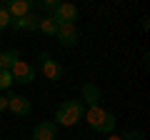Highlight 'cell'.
Returning <instances> with one entry per match:
<instances>
[{"instance_id": "obj_19", "label": "cell", "mask_w": 150, "mask_h": 140, "mask_svg": "<svg viewBox=\"0 0 150 140\" xmlns=\"http://www.w3.org/2000/svg\"><path fill=\"white\" fill-rule=\"evenodd\" d=\"M105 140H123V138H120V135H108Z\"/></svg>"}, {"instance_id": "obj_7", "label": "cell", "mask_w": 150, "mask_h": 140, "mask_svg": "<svg viewBox=\"0 0 150 140\" xmlns=\"http://www.w3.org/2000/svg\"><path fill=\"white\" fill-rule=\"evenodd\" d=\"M8 98V110L15 115H20V118H25V115H30V100H28L25 95H15V93H10Z\"/></svg>"}, {"instance_id": "obj_14", "label": "cell", "mask_w": 150, "mask_h": 140, "mask_svg": "<svg viewBox=\"0 0 150 140\" xmlns=\"http://www.w3.org/2000/svg\"><path fill=\"white\" fill-rule=\"evenodd\" d=\"M13 85V75L10 70H0V90H8Z\"/></svg>"}, {"instance_id": "obj_2", "label": "cell", "mask_w": 150, "mask_h": 140, "mask_svg": "<svg viewBox=\"0 0 150 140\" xmlns=\"http://www.w3.org/2000/svg\"><path fill=\"white\" fill-rule=\"evenodd\" d=\"M83 115H85V105L80 100H65L58 108V113H55V125L73 128L78 120H83Z\"/></svg>"}, {"instance_id": "obj_5", "label": "cell", "mask_w": 150, "mask_h": 140, "mask_svg": "<svg viewBox=\"0 0 150 140\" xmlns=\"http://www.w3.org/2000/svg\"><path fill=\"white\" fill-rule=\"evenodd\" d=\"M38 60H40L43 75L48 78V80H60V78H63V65L55 63V60H50L48 53H40V55H38Z\"/></svg>"}, {"instance_id": "obj_9", "label": "cell", "mask_w": 150, "mask_h": 140, "mask_svg": "<svg viewBox=\"0 0 150 140\" xmlns=\"http://www.w3.org/2000/svg\"><path fill=\"white\" fill-rule=\"evenodd\" d=\"M33 8H35L33 0H10L5 5V10H8V15L15 20V18H25L28 13H33Z\"/></svg>"}, {"instance_id": "obj_1", "label": "cell", "mask_w": 150, "mask_h": 140, "mask_svg": "<svg viewBox=\"0 0 150 140\" xmlns=\"http://www.w3.org/2000/svg\"><path fill=\"white\" fill-rule=\"evenodd\" d=\"M83 118L88 120V125H90L93 130H98V133H105V135H112V130H115V125H118L115 113H108V110H103L100 105H95V108H88Z\"/></svg>"}, {"instance_id": "obj_11", "label": "cell", "mask_w": 150, "mask_h": 140, "mask_svg": "<svg viewBox=\"0 0 150 140\" xmlns=\"http://www.w3.org/2000/svg\"><path fill=\"white\" fill-rule=\"evenodd\" d=\"M83 105H88V108H95V105H100V88L95 85V83H85L83 85V98H80Z\"/></svg>"}, {"instance_id": "obj_12", "label": "cell", "mask_w": 150, "mask_h": 140, "mask_svg": "<svg viewBox=\"0 0 150 140\" xmlns=\"http://www.w3.org/2000/svg\"><path fill=\"white\" fill-rule=\"evenodd\" d=\"M18 60H20V53L18 50H3L0 53V70H10Z\"/></svg>"}, {"instance_id": "obj_16", "label": "cell", "mask_w": 150, "mask_h": 140, "mask_svg": "<svg viewBox=\"0 0 150 140\" xmlns=\"http://www.w3.org/2000/svg\"><path fill=\"white\" fill-rule=\"evenodd\" d=\"M123 140H143V133L140 130H130V133H125V135H120Z\"/></svg>"}, {"instance_id": "obj_17", "label": "cell", "mask_w": 150, "mask_h": 140, "mask_svg": "<svg viewBox=\"0 0 150 140\" xmlns=\"http://www.w3.org/2000/svg\"><path fill=\"white\" fill-rule=\"evenodd\" d=\"M43 8L50 13V15H53V13H55V8H58V0H43Z\"/></svg>"}, {"instance_id": "obj_13", "label": "cell", "mask_w": 150, "mask_h": 140, "mask_svg": "<svg viewBox=\"0 0 150 140\" xmlns=\"http://www.w3.org/2000/svg\"><path fill=\"white\" fill-rule=\"evenodd\" d=\"M38 30L43 33V35H55L58 33V23H55L53 15H43L40 23H38Z\"/></svg>"}, {"instance_id": "obj_4", "label": "cell", "mask_w": 150, "mask_h": 140, "mask_svg": "<svg viewBox=\"0 0 150 140\" xmlns=\"http://www.w3.org/2000/svg\"><path fill=\"white\" fill-rule=\"evenodd\" d=\"M53 18H55V23H58V25H65V23L75 25V20H78V8H75L73 3H58Z\"/></svg>"}, {"instance_id": "obj_8", "label": "cell", "mask_w": 150, "mask_h": 140, "mask_svg": "<svg viewBox=\"0 0 150 140\" xmlns=\"http://www.w3.org/2000/svg\"><path fill=\"white\" fill-rule=\"evenodd\" d=\"M58 138V125L53 120H40L33 130V140H55Z\"/></svg>"}, {"instance_id": "obj_15", "label": "cell", "mask_w": 150, "mask_h": 140, "mask_svg": "<svg viewBox=\"0 0 150 140\" xmlns=\"http://www.w3.org/2000/svg\"><path fill=\"white\" fill-rule=\"evenodd\" d=\"M8 25H10V15H8L5 5H0V30H5Z\"/></svg>"}, {"instance_id": "obj_6", "label": "cell", "mask_w": 150, "mask_h": 140, "mask_svg": "<svg viewBox=\"0 0 150 140\" xmlns=\"http://www.w3.org/2000/svg\"><path fill=\"white\" fill-rule=\"evenodd\" d=\"M58 43L65 45V48H73V45H78V40H80V33H78V28L70 25V23H65V25H58Z\"/></svg>"}, {"instance_id": "obj_3", "label": "cell", "mask_w": 150, "mask_h": 140, "mask_svg": "<svg viewBox=\"0 0 150 140\" xmlns=\"http://www.w3.org/2000/svg\"><path fill=\"white\" fill-rule=\"evenodd\" d=\"M10 75H13V83H20V85H28V83L35 80V68L25 60H18L15 65L10 68Z\"/></svg>"}, {"instance_id": "obj_18", "label": "cell", "mask_w": 150, "mask_h": 140, "mask_svg": "<svg viewBox=\"0 0 150 140\" xmlns=\"http://www.w3.org/2000/svg\"><path fill=\"white\" fill-rule=\"evenodd\" d=\"M5 110H8V98L0 95V113H5Z\"/></svg>"}, {"instance_id": "obj_10", "label": "cell", "mask_w": 150, "mask_h": 140, "mask_svg": "<svg viewBox=\"0 0 150 140\" xmlns=\"http://www.w3.org/2000/svg\"><path fill=\"white\" fill-rule=\"evenodd\" d=\"M38 23H40V15L28 13L25 18H15V20L10 18V25L8 28H13V30H38Z\"/></svg>"}]
</instances>
